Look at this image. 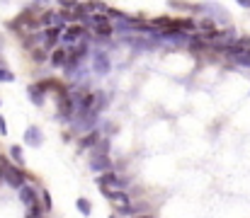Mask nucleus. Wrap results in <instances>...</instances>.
<instances>
[{
  "mask_svg": "<svg viewBox=\"0 0 250 218\" xmlns=\"http://www.w3.org/2000/svg\"><path fill=\"white\" fill-rule=\"evenodd\" d=\"M51 66H56V68H63V66H68V51L61 46V49H56L54 54H51Z\"/></svg>",
  "mask_w": 250,
  "mask_h": 218,
  "instance_id": "15",
  "label": "nucleus"
},
{
  "mask_svg": "<svg viewBox=\"0 0 250 218\" xmlns=\"http://www.w3.org/2000/svg\"><path fill=\"white\" fill-rule=\"evenodd\" d=\"M7 165H10V162H7V158H5V155H0V182L5 179V170H7Z\"/></svg>",
  "mask_w": 250,
  "mask_h": 218,
  "instance_id": "25",
  "label": "nucleus"
},
{
  "mask_svg": "<svg viewBox=\"0 0 250 218\" xmlns=\"http://www.w3.org/2000/svg\"><path fill=\"white\" fill-rule=\"evenodd\" d=\"M92 68H95V73L97 75H107L109 73V56L107 54H95V63H92Z\"/></svg>",
  "mask_w": 250,
  "mask_h": 218,
  "instance_id": "11",
  "label": "nucleus"
},
{
  "mask_svg": "<svg viewBox=\"0 0 250 218\" xmlns=\"http://www.w3.org/2000/svg\"><path fill=\"white\" fill-rule=\"evenodd\" d=\"M42 24L44 27H59V29H66V17H63V12H44L42 15Z\"/></svg>",
  "mask_w": 250,
  "mask_h": 218,
  "instance_id": "5",
  "label": "nucleus"
},
{
  "mask_svg": "<svg viewBox=\"0 0 250 218\" xmlns=\"http://www.w3.org/2000/svg\"><path fill=\"white\" fill-rule=\"evenodd\" d=\"M134 218H153V216H134Z\"/></svg>",
  "mask_w": 250,
  "mask_h": 218,
  "instance_id": "28",
  "label": "nucleus"
},
{
  "mask_svg": "<svg viewBox=\"0 0 250 218\" xmlns=\"http://www.w3.org/2000/svg\"><path fill=\"white\" fill-rule=\"evenodd\" d=\"M7 134V124H5V117L0 114V136H5Z\"/></svg>",
  "mask_w": 250,
  "mask_h": 218,
  "instance_id": "26",
  "label": "nucleus"
},
{
  "mask_svg": "<svg viewBox=\"0 0 250 218\" xmlns=\"http://www.w3.org/2000/svg\"><path fill=\"white\" fill-rule=\"evenodd\" d=\"M167 5L172 10H182V12H202L204 10L202 5H194V2H187V0H167Z\"/></svg>",
  "mask_w": 250,
  "mask_h": 218,
  "instance_id": "10",
  "label": "nucleus"
},
{
  "mask_svg": "<svg viewBox=\"0 0 250 218\" xmlns=\"http://www.w3.org/2000/svg\"><path fill=\"white\" fill-rule=\"evenodd\" d=\"M197 29H199V32H216V20L204 17V20H199V22H197Z\"/></svg>",
  "mask_w": 250,
  "mask_h": 218,
  "instance_id": "16",
  "label": "nucleus"
},
{
  "mask_svg": "<svg viewBox=\"0 0 250 218\" xmlns=\"http://www.w3.org/2000/svg\"><path fill=\"white\" fill-rule=\"evenodd\" d=\"M236 2H238L241 7H248V10H250V0H236Z\"/></svg>",
  "mask_w": 250,
  "mask_h": 218,
  "instance_id": "27",
  "label": "nucleus"
},
{
  "mask_svg": "<svg viewBox=\"0 0 250 218\" xmlns=\"http://www.w3.org/2000/svg\"><path fill=\"white\" fill-rule=\"evenodd\" d=\"M90 167H92L97 175H102V172H109V167H112V160H109L107 155H97V158L90 162Z\"/></svg>",
  "mask_w": 250,
  "mask_h": 218,
  "instance_id": "12",
  "label": "nucleus"
},
{
  "mask_svg": "<svg viewBox=\"0 0 250 218\" xmlns=\"http://www.w3.org/2000/svg\"><path fill=\"white\" fill-rule=\"evenodd\" d=\"M76 39H83V24L68 27V29L63 32V37H61V44H73Z\"/></svg>",
  "mask_w": 250,
  "mask_h": 218,
  "instance_id": "9",
  "label": "nucleus"
},
{
  "mask_svg": "<svg viewBox=\"0 0 250 218\" xmlns=\"http://www.w3.org/2000/svg\"><path fill=\"white\" fill-rule=\"evenodd\" d=\"M231 61H236L238 66H246V68H250V51H241L238 56H233Z\"/></svg>",
  "mask_w": 250,
  "mask_h": 218,
  "instance_id": "20",
  "label": "nucleus"
},
{
  "mask_svg": "<svg viewBox=\"0 0 250 218\" xmlns=\"http://www.w3.org/2000/svg\"><path fill=\"white\" fill-rule=\"evenodd\" d=\"M42 141H44V134H42V129L39 126H27L24 129V143L27 145H42Z\"/></svg>",
  "mask_w": 250,
  "mask_h": 218,
  "instance_id": "7",
  "label": "nucleus"
},
{
  "mask_svg": "<svg viewBox=\"0 0 250 218\" xmlns=\"http://www.w3.org/2000/svg\"><path fill=\"white\" fill-rule=\"evenodd\" d=\"M95 32H97L100 37H112V32H114V24H104V27H95Z\"/></svg>",
  "mask_w": 250,
  "mask_h": 218,
  "instance_id": "23",
  "label": "nucleus"
},
{
  "mask_svg": "<svg viewBox=\"0 0 250 218\" xmlns=\"http://www.w3.org/2000/svg\"><path fill=\"white\" fill-rule=\"evenodd\" d=\"M97 141H100V134H97V131H90V134H85V136L78 139V148H81V150H90V148L97 145Z\"/></svg>",
  "mask_w": 250,
  "mask_h": 218,
  "instance_id": "13",
  "label": "nucleus"
},
{
  "mask_svg": "<svg viewBox=\"0 0 250 218\" xmlns=\"http://www.w3.org/2000/svg\"><path fill=\"white\" fill-rule=\"evenodd\" d=\"M66 29H59V27H46L44 29V46H54V44H61V37H63Z\"/></svg>",
  "mask_w": 250,
  "mask_h": 218,
  "instance_id": "8",
  "label": "nucleus"
},
{
  "mask_svg": "<svg viewBox=\"0 0 250 218\" xmlns=\"http://www.w3.org/2000/svg\"><path fill=\"white\" fill-rule=\"evenodd\" d=\"M42 206H44V211H51V197H49L46 189L42 192Z\"/></svg>",
  "mask_w": 250,
  "mask_h": 218,
  "instance_id": "24",
  "label": "nucleus"
},
{
  "mask_svg": "<svg viewBox=\"0 0 250 218\" xmlns=\"http://www.w3.org/2000/svg\"><path fill=\"white\" fill-rule=\"evenodd\" d=\"M59 117H63V119H71L73 117V112H76V107H78V102L73 99V97H68L66 92L63 95H59Z\"/></svg>",
  "mask_w": 250,
  "mask_h": 218,
  "instance_id": "3",
  "label": "nucleus"
},
{
  "mask_svg": "<svg viewBox=\"0 0 250 218\" xmlns=\"http://www.w3.org/2000/svg\"><path fill=\"white\" fill-rule=\"evenodd\" d=\"M109 218H117V216H109Z\"/></svg>",
  "mask_w": 250,
  "mask_h": 218,
  "instance_id": "29",
  "label": "nucleus"
},
{
  "mask_svg": "<svg viewBox=\"0 0 250 218\" xmlns=\"http://www.w3.org/2000/svg\"><path fill=\"white\" fill-rule=\"evenodd\" d=\"M102 194L112 201V204H117V206H124V204H131V197L124 192V189H102Z\"/></svg>",
  "mask_w": 250,
  "mask_h": 218,
  "instance_id": "6",
  "label": "nucleus"
},
{
  "mask_svg": "<svg viewBox=\"0 0 250 218\" xmlns=\"http://www.w3.org/2000/svg\"><path fill=\"white\" fill-rule=\"evenodd\" d=\"M76 206H78V211H81L83 216H90V214H92V204H90V199H85V197H81V199L76 201Z\"/></svg>",
  "mask_w": 250,
  "mask_h": 218,
  "instance_id": "17",
  "label": "nucleus"
},
{
  "mask_svg": "<svg viewBox=\"0 0 250 218\" xmlns=\"http://www.w3.org/2000/svg\"><path fill=\"white\" fill-rule=\"evenodd\" d=\"M27 92H29V97H32V102H34L37 107H42V104H44V95H46V92L42 90V85H39V82H32V85L27 87Z\"/></svg>",
  "mask_w": 250,
  "mask_h": 218,
  "instance_id": "14",
  "label": "nucleus"
},
{
  "mask_svg": "<svg viewBox=\"0 0 250 218\" xmlns=\"http://www.w3.org/2000/svg\"><path fill=\"white\" fill-rule=\"evenodd\" d=\"M17 192H20V201H22V204H24L27 209L42 201V197H39V192H37V189H34L32 184H24V187H22V189H17Z\"/></svg>",
  "mask_w": 250,
  "mask_h": 218,
  "instance_id": "4",
  "label": "nucleus"
},
{
  "mask_svg": "<svg viewBox=\"0 0 250 218\" xmlns=\"http://www.w3.org/2000/svg\"><path fill=\"white\" fill-rule=\"evenodd\" d=\"M10 158H12L17 165H22V162H24V158H22V148H20V145H10Z\"/></svg>",
  "mask_w": 250,
  "mask_h": 218,
  "instance_id": "21",
  "label": "nucleus"
},
{
  "mask_svg": "<svg viewBox=\"0 0 250 218\" xmlns=\"http://www.w3.org/2000/svg\"><path fill=\"white\" fill-rule=\"evenodd\" d=\"M124 184H126V179H122L117 172H102V175H97V187L100 189H124Z\"/></svg>",
  "mask_w": 250,
  "mask_h": 218,
  "instance_id": "2",
  "label": "nucleus"
},
{
  "mask_svg": "<svg viewBox=\"0 0 250 218\" xmlns=\"http://www.w3.org/2000/svg\"><path fill=\"white\" fill-rule=\"evenodd\" d=\"M32 59H34L37 63H44V61L49 59V54H46L44 46H37V49H32Z\"/></svg>",
  "mask_w": 250,
  "mask_h": 218,
  "instance_id": "19",
  "label": "nucleus"
},
{
  "mask_svg": "<svg viewBox=\"0 0 250 218\" xmlns=\"http://www.w3.org/2000/svg\"><path fill=\"white\" fill-rule=\"evenodd\" d=\"M24 218H44V206H42V201L34 204V206H29L27 214H24Z\"/></svg>",
  "mask_w": 250,
  "mask_h": 218,
  "instance_id": "18",
  "label": "nucleus"
},
{
  "mask_svg": "<svg viewBox=\"0 0 250 218\" xmlns=\"http://www.w3.org/2000/svg\"><path fill=\"white\" fill-rule=\"evenodd\" d=\"M5 182H7L10 187H15V189H22V187L27 184V172H24L20 165H7V170H5Z\"/></svg>",
  "mask_w": 250,
  "mask_h": 218,
  "instance_id": "1",
  "label": "nucleus"
},
{
  "mask_svg": "<svg viewBox=\"0 0 250 218\" xmlns=\"http://www.w3.org/2000/svg\"><path fill=\"white\" fill-rule=\"evenodd\" d=\"M12 80H15V73L5 66H0V82H12Z\"/></svg>",
  "mask_w": 250,
  "mask_h": 218,
  "instance_id": "22",
  "label": "nucleus"
}]
</instances>
